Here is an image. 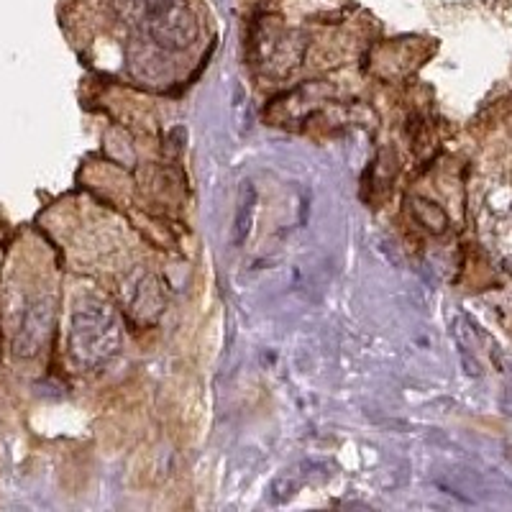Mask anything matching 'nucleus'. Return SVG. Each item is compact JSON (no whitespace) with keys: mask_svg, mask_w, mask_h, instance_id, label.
<instances>
[{"mask_svg":"<svg viewBox=\"0 0 512 512\" xmlns=\"http://www.w3.org/2000/svg\"><path fill=\"white\" fill-rule=\"evenodd\" d=\"M254 208H256V192L254 187H246L244 198L239 200V210H236V226H233V244L236 246L244 244L251 226H254Z\"/></svg>","mask_w":512,"mask_h":512,"instance_id":"obj_2","label":"nucleus"},{"mask_svg":"<svg viewBox=\"0 0 512 512\" xmlns=\"http://www.w3.org/2000/svg\"><path fill=\"white\" fill-rule=\"evenodd\" d=\"M121 349V326L113 308L88 297L72 315V354L88 369L100 367Z\"/></svg>","mask_w":512,"mask_h":512,"instance_id":"obj_1","label":"nucleus"}]
</instances>
